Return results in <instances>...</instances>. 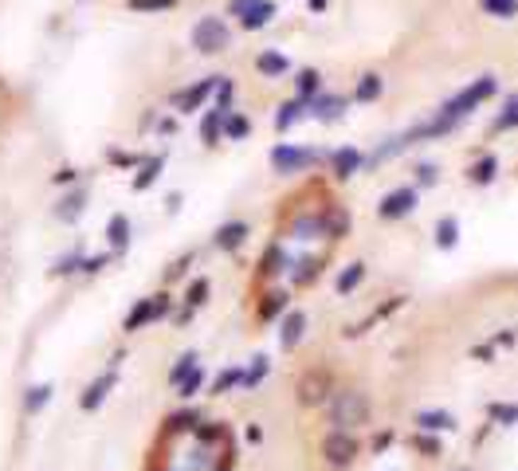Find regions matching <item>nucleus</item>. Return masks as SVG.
Returning a JSON list of instances; mask_svg holds the SVG:
<instances>
[{"instance_id": "28", "label": "nucleus", "mask_w": 518, "mask_h": 471, "mask_svg": "<svg viewBox=\"0 0 518 471\" xmlns=\"http://www.w3.org/2000/svg\"><path fill=\"white\" fill-rule=\"evenodd\" d=\"M252 4H255V0H228V12H232V16H244Z\"/></svg>"}, {"instance_id": "21", "label": "nucleus", "mask_w": 518, "mask_h": 471, "mask_svg": "<svg viewBox=\"0 0 518 471\" xmlns=\"http://www.w3.org/2000/svg\"><path fill=\"white\" fill-rule=\"evenodd\" d=\"M298 326H303V314H291V318L283 322V342H287V345L298 338Z\"/></svg>"}, {"instance_id": "8", "label": "nucleus", "mask_w": 518, "mask_h": 471, "mask_svg": "<svg viewBox=\"0 0 518 471\" xmlns=\"http://www.w3.org/2000/svg\"><path fill=\"white\" fill-rule=\"evenodd\" d=\"M162 169H165V157H153V161H145V165H142V173L134 177V189H137V193H145V189H150L153 181H157V177H162Z\"/></svg>"}, {"instance_id": "1", "label": "nucleus", "mask_w": 518, "mask_h": 471, "mask_svg": "<svg viewBox=\"0 0 518 471\" xmlns=\"http://www.w3.org/2000/svg\"><path fill=\"white\" fill-rule=\"evenodd\" d=\"M232 43V32L228 24H224L220 16H201L193 28V48L204 51V55H216V51H224Z\"/></svg>"}, {"instance_id": "14", "label": "nucleus", "mask_w": 518, "mask_h": 471, "mask_svg": "<svg viewBox=\"0 0 518 471\" xmlns=\"http://www.w3.org/2000/svg\"><path fill=\"white\" fill-rule=\"evenodd\" d=\"M193 370H196V353H185V358H181L177 365H173L169 381H173V385H181V381H185V377H188V373H193Z\"/></svg>"}, {"instance_id": "22", "label": "nucleus", "mask_w": 518, "mask_h": 471, "mask_svg": "<svg viewBox=\"0 0 518 471\" xmlns=\"http://www.w3.org/2000/svg\"><path fill=\"white\" fill-rule=\"evenodd\" d=\"M224 134H228V138H244L247 134V122H244V118H224Z\"/></svg>"}, {"instance_id": "2", "label": "nucleus", "mask_w": 518, "mask_h": 471, "mask_svg": "<svg viewBox=\"0 0 518 471\" xmlns=\"http://www.w3.org/2000/svg\"><path fill=\"white\" fill-rule=\"evenodd\" d=\"M114 381H118V365H111V370L102 373L98 381H91V385L83 389V397H79V409H83V412H94L102 401H106V393L114 389Z\"/></svg>"}, {"instance_id": "11", "label": "nucleus", "mask_w": 518, "mask_h": 471, "mask_svg": "<svg viewBox=\"0 0 518 471\" xmlns=\"http://www.w3.org/2000/svg\"><path fill=\"white\" fill-rule=\"evenodd\" d=\"M83 201H86L83 193H71L67 201H60V209H55V216H60V220H79V212H83Z\"/></svg>"}, {"instance_id": "5", "label": "nucleus", "mask_w": 518, "mask_h": 471, "mask_svg": "<svg viewBox=\"0 0 518 471\" xmlns=\"http://www.w3.org/2000/svg\"><path fill=\"white\" fill-rule=\"evenodd\" d=\"M106 236H111V248H114V252H126V248H130V220L122 216V212H118V216H111Z\"/></svg>"}, {"instance_id": "10", "label": "nucleus", "mask_w": 518, "mask_h": 471, "mask_svg": "<svg viewBox=\"0 0 518 471\" xmlns=\"http://www.w3.org/2000/svg\"><path fill=\"white\" fill-rule=\"evenodd\" d=\"M196 424H201L196 412H177V416L165 421V432H196Z\"/></svg>"}, {"instance_id": "25", "label": "nucleus", "mask_w": 518, "mask_h": 471, "mask_svg": "<svg viewBox=\"0 0 518 471\" xmlns=\"http://www.w3.org/2000/svg\"><path fill=\"white\" fill-rule=\"evenodd\" d=\"M295 114H298V102H287V106H283V114H279V130L291 126V122H295Z\"/></svg>"}, {"instance_id": "9", "label": "nucleus", "mask_w": 518, "mask_h": 471, "mask_svg": "<svg viewBox=\"0 0 518 471\" xmlns=\"http://www.w3.org/2000/svg\"><path fill=\"white\" fill-rule=\"evenodd\" d=\"M271 161H275V169H283V173H291V169H298V165H306V153H295V150H275L271 153Z\"/></svg>"}, {"instance_id": "16", "label": "nucleus", "mask_w": 518, "mask_h": 471, "mask_svg": "<svg viewBox=\"0 0 518 471\" xmlns=\"http://www.w3.org/2000/svg\"><path fill=\"white\" fill-rule=\"evenodd\" d=\"M71 271H83V255H63V260H55V267H51V275H71Z\"/></svg>"}, {"instance_id": "19", "label": "nucleus", "mask_w": 518, "mask_h": 471, "mask_svg": "<svg viewBox=\"0 0 518 471\" xmlns=\"http://www.w3.org/2000/svg\"><path fill=\"white\" fill-rule=\"evenodd\" d=\"M130 9L134 12H165V9H173V0H130Z\"/></svg>"}, {"instance_id": "13", "label": "nucleus", "mask_w": 518, "mask_h": 471, "mask_svg": "<svg viewBox=\"0 0 518 471\" xmlns=\"http://www.w3.org/2000/svg\"><path fill=\"white\" fill-rule=\"evenodd\" d=\"M244 236H247L244 224H228V228H220V232H216V244H220V248H236Z\"/></svg>"}, {"instance_id": "18", "label": "nucleus", "mask_w": 518, "mask_h": 471, "mask_svg": "<svg viewBox=\"0 0 518 471\" xmlns=\"http://www.w3.org/2000/svg\"><path fill=\"white\" fill-rule=\"evenodd\" d=\"M201 385H204V370H201V365H196V370H193V373H188V377L177 385V393H181V397H193Z\"/></svg>"}, {"instance_id": "17", "label": "nucleus", "mask_w": 518, "mask_h": 471, "mask_svg": "<svg viewBox=\"0 0 518 471\" xmlns=\"http://www.w3.org/2000/svg\"><path fill=\"white\" fill-rule=\"evenodd\" d=\"M220 114H224V110H213V114L204 118V126H201V134H204V142H208V145H216V134H220Z\"/></svg>"}, {"instance_id": "29", "label": "nucleus", "mask_w": 518, "mask_h": 471, "mask_svg": "<svg viewBox=\"0 0 518 471\" xmlns=\"http://www.w3.org/2000/svg\"><path fill=\"white\" fill-rule=\"evenodd\" d=\"M298 87H303L306 94H310V91H315V87H318V75H315V71H303V79H298Z\"/></svg>"}, {"instance_id": "32", "label": "nucleus", "mask_w": 518, "mask_h": 471, "mask_svg": "<svg viewBox=\"0 0 518 471\" xmlns=\"http://www.w3.org/2000/svg\"><path fill=\"white\" fill-rule=\"evenodd\" d=\"M373 91H377V79H373V75H369V79H366V83H361V99H369V94H373Z\"/></svg>"}, {"instance_id": "31", "label": "nucleus", "mask_w": 518, "mask_h": 471, "mask_svg": "<svg viewBox=\"0 0 518 471\" xmlns=\"http://www.w3.org/2000/svg\"><path fill=\"white\" fill-rule=\"evenodd\" d=\"M349 169H354V153H342V157H338V173L346 177Z\"/></svg>"}, {"instance_id": "3", "label": "nucleus", "mask_w": 518, "mask_h": 471, "mask_svg": "<svg viewBox=\"0 0 518 471\" xmlns=\"http://www.w3.org/2000/svg\"><path fill=\"white\" fill-rule=\"evenodd\" d=\"M216 87H220V75H213V79H201V83H196V87H188L185 94H177V106L185 110V114H193V110L201 106V102H204V99H208V94L216 91Z\"/></svg>"}, {"instance_id": "30", "label": "nucleus", "mask_w": 518, "mask_h": 471, "mask_svg": "<svg viewBox=\"0 0 518 471\" xmlns=\"http://www.w3.org/2000/svg\"><path fill=\"white\" fill-rule=\"evenodd\" d=\"M51 181H55V185H71V181H75V169H60Z\"/></svg>"}, {"instance_id": "12", "label": "nucleus", "mask_w": 518, "mask_h": 471, "mask_svg": "<svg viewBox=\"0 0 518 471\" xmlns=\"http://www.w3.org/2000/svg\"><path fill=\"white\" fill-rule=\"evenodd\" d=\"M47 401H51V385H32V389H28V397H24V409L28 412H40Z\"/></svg>"}, {"instance_id": "24", "label": "nucleus", "mask_w": 518, "mask_h": 471, "mask_svg": "<svg viewBox=\"0 0 518 471\" xmlns=\"http://www.w3.org/2000/svg\"><path fill=\"white\" fill-rule=\"evenodd\" d=\"M106 263H111V255H94V260H83V271H86V275H98Z\"/></svg>"}, {"instance_id": "26", "label": "nucleus", "mask_w": 518, "mask_h": 471, "mask_svg": "<svg viewBox=\"0 0 518 471\" xmlns=\"http://www.w3.org/2000/svg\"><path fill=\"white\" fill-rule=\"evenodd\" d=\"M111 161H114V165H137L142 157H137V153H122V150H114V153H111Z\"/></svg>"}, {"instance_id": "23", "label": "nucleus", "mask_w": 518, "mask_h": 471, "mask_svg": "<svg viewBox=\"0 0 518 471\" xmlns=\"http://www.w3.org/2000/svg\"><path fill=\"white\" fill-rule=\"evenodd\" d=\"M326 452H330V455H334V460H346V455H349V452H354V448H349V444H346V440H338V436H334V440H330V444H326Z\"/></svg>"}, {"instance_id": "4", "label": "nucleus", "mask_w": 518, "mask_h": 471, "mask_svg": "<svg viewBox=\"0 0 518 471\" xmlns=\"http://www.w3.org/2000/svg\"><path fill=\"white\" fill-rule=\"evenodd\" d=\"M145 322H157V294H153V299H137V306L126 314V330H130V334L142 330Z\"/></svg>"}, {"instance_id": "7", "label": "nucleus", "mask_w": 518, "mask_h": 471, "mask_svg": "<svg viewBox=\"0 0 518 471\" xmlns=\"http://www.w3.org/2000/svg\"><path fill=\"white\" fill-rule=\"evenodd\" d=\"M271 12H275L271 0H255V4H252V9H247L240 20H244V28H264L267 20H271Z\"/></svg>"}, {"instance_id": "15", "label": "nucleus", "mask_w": 518, "mask_h": 471, "mask_svg": "<svg viewBox=\"0 0 518 471\" xmlns=\"http://www.w3.org/2000/svg\"><path fill=\"white\" fill-rule=\"evenodd\" d=\"M259 71H264V75H279V71H287V59L267 51V55H259Z\"/></svg>"}, {"instance_id": "27", "label": "nucleus", "mask_w": 518, "mask_h": 471, "mask_svg": "<svg viewBox=\"0 0 518 471\" xmlns=\"http://www.w3.org/2000/svg\"><path fill=\"white\" fill-rule=\"evenodd\" d=\"M240 381V373H220V377H216V393H224V389H232Z\"/></svg>"}, {"instance_id": "6", "label": "nucleus", "mask_w": 518, "mask_h": 471, "mask_svg": "<svg viewBox=\"0 0 518 471\" xmlns=\"http://www.w3.org/2000/svg\"><path fill=\"white\" fill-rule=\"evenodd\" d=\"M287 299H291L287 291H267V294H264V303H259V318L271 322L275 314H283V311H287Z\"/></svg>"}, {"instance_id": "20", "label": "nucleus", "mask_w": 518, "mask_h": 471, "mask_svg": "<svg viewBox=\"0 0 518 471\" xmlns=\"http://www.w3.org/2000/svg\"><path fill=\"white\" fill-rule=\"evenodd\" d=\"M204 294H208V279H196V283L188 287V306H201Z\"/></svg>"}]
</instances>
